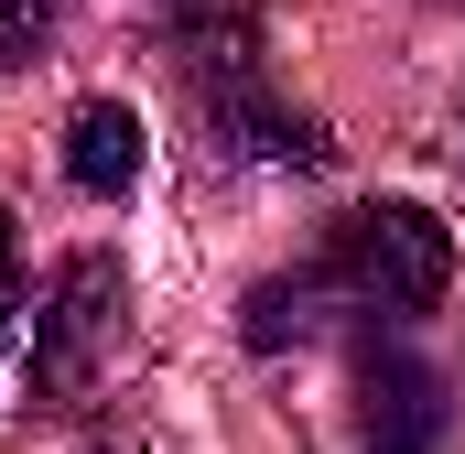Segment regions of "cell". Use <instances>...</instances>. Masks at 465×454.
<instances>
[{
	"label": "cell",
	"mask_w": 465,
	"mask_h": 454,
	"mask_svg": "<svg viewBox=\"0 0 465 454\" xmlns=\"http://www.w3.org/2000/svg\"><path fill=\"white\" fill-rule=\"evenodd\" d=\"M444 281H455V238L433 206H401V195H379V206H347V217L325 227V249L292 271V281H260L249 292V346H314L325 325H411V314H433L444 303Z\"/></svg>",
	"instance_id": "obj_1"
},
{
	"label": "cell",
	"mask_w": 465,
	"mask_h": 454,
	"mask_svg": "<svg viewBox=\"0 0 465 454\" xmlns=\"http://www.w3.org/2000/svg\"><path fill=\"white\" fill-rule=\"evenodd\" d=\"M357 444L368 454H444L455 444V400H444V368L401 336L357 346Z\"/></svg>",
	"instance_id": "obj_2"
},
{
	"label": "cell",
	"mask_w": 465,
	"mask_h": 454,
	"mask_svg": "<svg viewBox=\"0 0 465 454\" xmlns=\"http://www.w3.org/2000/svg\"><path fill=\"white\" fill-rule=\"evenodd\" d=\"M119 314H130V281H119L109 260H65L54 303L33 314V390L44 400H76L98 379V357L119 346Z\"/></svg>",
	"instance_id": "obj_3"
},
{
	"label": "cell",
	"mask_w": 465,
	"mask_h": 454,
	"mask_svg": "<svg viewBox=\"0 0 465 454\" xmlns=\"http://www.w3.org/2000/svg\"><path fill=\"white\" fill-rule=\"evenodd\" d=\"M65 184H76V195H98V206H119V195L141 184V119L119 109V98L65 109Z\"/></svg>",
	"instance_id": "obj_4"
},
{
	"label": "cell",
	"mask_w": 465,
	"mask_h": 454,
	"mask_svg": "<svg viewBox=\"0 0 465 454\" xmlns=\"http://www.w3.org/2000/svg\"><path fill=\"white\" fill-rule=\"evenodd\" d=\"M54 11H65V0H0V54H33V44L54 33Z\"/></svg>",
	"instance_id": "obj_5"
},
{
	"label": "cell",
	"mask_w": 465,
	"mask_h": 454,
	"mask_svg": "<svg viewBox=\"0 0 465 454\" xmlns=\"http://www.w3.org/2000/svg\"><path fill=\"white\" fill-rule=\"evenodd\" d=\"M11 314H22V249H11V217H0V336H11Z\"/></svg>",
	"instance_id": "obj_6"
}]
</instances>
